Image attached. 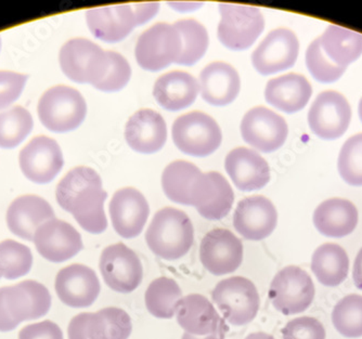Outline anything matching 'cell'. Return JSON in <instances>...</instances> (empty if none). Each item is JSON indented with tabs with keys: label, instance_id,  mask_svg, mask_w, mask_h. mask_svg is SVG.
<instances>
[{
	"label": "cell",
	"instance_id": "obj_1",
	"mask_svg": "<svg viewBox=\"0 0 362 339\" xmlns=\"http://www.w3.org/2000/svg\"><path fill=\"white\" fill-rule=\"evenodd\" d=\"M57 201L71 213L81 228L91 234H100L107 228L105 202L107 193L103 180L93 168H74L57 186Z\"/></svg>",
	"mask_w": 362,
	"mask_h": 339
},
{
	"label": "cell",
	"instance_id": "obj_2",
	"mask_svg": "<svg viewBox=\"0 0 362 339\" xmlns=\"http://www.w3.org/2000/svg\"><path fill=\"white\" fill-rule=\"evenodd\" d=\"M146 244L152 253L164 261H178L194 243V229L186 213L165 207L160 209L146 233Z\"/></svg>",
	"mask_w": 362,
	"mask_h": 339
},
{
	"label": "cell",
	"instance_id": "obj_3",
	"mask_svg": "<svg viewBox=\"0 0 362 339\" xmlns=\"http://www.w3.org/2000/svg\"><path fill=\"white\" fill-rule=\"evenodd\" d=\"M52 295L44 284L26 280L0 288V332H10L24 321L36 320L48 314Z\"/></svg>",
	"mask_w": 362,
	"mask_h": 339
},
{
	"label": "cell",
	"instance_id": "obj_4",
	"mask_svg": "<svg viewBox=\"0 0 362 339\" xmlns=\"http://www.w3.org/2000/svg\"><path fill=\"white\" fill-rule=\"evenodd\" d=\"M87 105L76 89L56 86L47 90L38 103V117L54 133L75 131L86 119Z\"/></svg>",
	"mask_w": 362,
	"mask_h": 339
},
{
	"label": "cell",
	"instance_id": "obj_5",
	"mask_svg": "<svg viewBox=\"0 0 362 339\" xmlns=\"http://www.w3.org/2000/svg\"><path fill=\"white\" fill-rule=\"evenodd\" d=\"M60 66L69 78L93 87L103 81L109 70L107 52L85 38H74L63 44Z\"/></svg>",
	"mask_w": 362,
	"mask_h": 339
},
{
	"label": "cell",
	"instance_id": "obj_6",
	"mask_svg": "<svg viewBox=\"0 0 362 339\" xmlns=\"http://www.w3.org/2000/svg\"><path fill=\"white\" fill-rule=\"evenodd\" d=\"M172 135L175 145L181 152L199 157L213 154L223 140L217 121L199 111L179 117L173 125Z\"/></svg>",
	"mask_w": 362,
	"mask_h": 339
},
{
	"label": "cell",
	"instance_id": "obj_7",
	"mask_svg": "<svg viewBox=\"0 0 362 339\" xmlns=\"http://www.w3.org/2000/svg\"><path fill=\"white\" fill-rule=\"evenodd\" d=\"M211 298L226 320L235 326L249 324L259 310V293L255 284L246 278L223 280L214 288Z\"/></svg>",
	"mask_w": 362,
	"mask_h": 339
},
{
	"label": "cell",
	"instance_id": "obj_8",
	"mask_svg": "<svg viewBox=\"0 0 362 339\" xmlns=\"http://www.w3.org/2000/svg\"><path fill=\"white\" fill-rule=\"evenodd\" d=\"M316 288L310 275L302 268L288 266L274 275L269 299L276 311L294 316L306 311L314 302Z\"/></svg>",
	"mask_w": 362,
	"mask_h": 339
},
{
	"label": "cell",
	"instance_id": "obj_9",
	"mask_svg": "<svg viewBox=\"0 0 362 339\" xmlns=\"http://www.w3.org/2000/svg\"><path fill=\"white\" fill-rule=\"evenodd\" d=\"M218 38L230 50L249 49L265 28L262 12L252 6L221 4Z\"/></svg>",
	"mask_w": 362,
	"mask_h": 339
},
{
	"label": "cell",
	"instance_id": "obj_10",
	"mask_svg": "<svg viewBox=\"0 0 362 339\" xmlns=\"http://www.w3.org/2000/svg\"><path fill=\"white\" fill-rule=\"evenodd\" d=\"M181 49L180 35L175 25L158 23L144 30L138 38L135 56L144 70L156 72L176 63Z\"/></svg>",
	"mask_w": 362,
	"mask_h": 339
},
{
	"label": "cell",
	"instance_id": "obj_11",
	"mask_svg": "<svg viewBox=\"0 0 362 339\" xmlns=\"http://www.w3.org/2000/svg\"><path fill=\"white\" fill-rule=\"evenodd\" d=\"M99 268L105 283L117 293H132L144 279L140 258L124 243L105 247L101 253Z\"/></svg>",
	"mask_w": 362,
	"mask_h": 339
},
{
	"label": "cell",
	"instance_id": "obj_12",
	"mask_svg": "<svg viewBox=\"0 0 362 339\" xmlns=\"http://www.w3.org/2000/svg\"><path fill=\"white\" fill-rule=\"evenodd\" d=\"M235 193L228 180L217 172H201L189 193V206L195 207L203 218L221 220L233 208Z\"/></svg>",
	"mask_w": 362,
	"mask_h": 339
},
{
	"label": "cell",
	"instance_id": "obj_13",
	"mask_svg": "<svg viewBox=\"0 0 362 339\" xmlns=\"http://www.w3.org/2000/svg\"><path fill=\"white\" fill-rule=\"evenodd\" d=\"M132 332L129 314L117 307L77 314L68 328L69 339H128Z\"/></svg>",
	"mask_w": 362,
	"mask_h": 339
},
{
	"label": "cell",
	"instance_id": "obj_14",
	"mask_svg": "<svg viewBox=\"0 0 362 339\" xmlns=\"http://www.w3.org/2000/svg\"><path fill=\"white\" fill-rule=\"evenodd\" d=\"M286 119L265 107L250 109L241 121V135L244 141L254 149L272 153L284 145L288 138Z\"/></svg>",
	"mask_w": 362,
	"mask_h": 339
},
{
	"label": "cell",
	"instance_id": "obj_15",
	"mask_svg": "<svg viewBox=\"0 0 362 339\" xmlns=\"http://www.w3.org/2000/svg\"><path fill=\"white\" fill-rule=\"evenodd\" d=\"M351 119L349 101L337 91L321 93L311 105L308 124L321 139L334 140L346 133Z\"/></svg>",
	"mask_w": 362,
	"mask_h": 339
},
{
	"label": "cell",
	"instance_id": "obj_16",
	"mask_svg": "<svg viewBox=\"0 0 362 339\" xmlns=\"http://www.w3.org/2000/svg\"><path fill=\"white\" fill-rule=\"evenodd\" d=\"M243 253L241 239L228 229H213L201 242V263L217 277L237 271L243 261Z\"/></svg>",
	"mask_w": 362,
	"mask_h": 339
},
{
	"label": "cell",
	"instance_id": "obj_17",
	"mask_svg": "<svg viewBox=\"0 0 362 339\" xmlns=\"http://www.w3.org/2000/svg\"><path fill=\"white\" fill-rule=\"evenodd\" d=\"M300 52L298 37L288 28L272 30L252 54V63L262 75H272L294 66Z\"/></svg>",
	"mask_w": 362,
	"mask_h": 339
},
{
	"label": "cell",
	"instance_id": "obj_18",
	"mask_svg": "<svg viewBox=\"0 0 362 339\" xmlns=\"http://www.w3.org/2000/svg\"><path fill=\"white\" fill-rule=\"evenodd\" d=\"M19 160L24 176L36 184L52 182L64 164L59 144L45 136L30 140L22 149Z\"/></svg>",
	"mask_w": 362,
	"mask_h": 339
},
{
	"label": "cell",
	"instance_id": "obj_19",
	"mask_svg": "<svg viewBox=\"0 0 362 339\" xmlns=\"http://www.w3.org/2000/svg\"><path fill=\"white\" fill-rule=\"evenodd\" d=\"M33 242L42 258L57 263L69 261L84 247L78 231L66 221L56 218L40 225Z\"/></svg>",
	"mask_w": 362,
	"mask_h": 339
},
{
	"label": "cell",
	"instance_id": "obj_20",
	"mask_svg": "<svg viewBox=\"0 0 362 339\" xmlns=\"http://www.w3.org/2000/svg\"><path fill=\"white\" fill-rule=\"evenodd\" d=\"M54 288L63 304L71 308H87L97 300L101 286L91 268L74 263L58 272Z\"/></svg>",
	"mask_w": 362,
	"mask_h": 339
},
{
	"label": "cell",
	"instance_id": "obj_21",
	"mask_svg": "<svg viewBox=\"0 0 362 339\" xmlns=\"http://www.w3.org/2000/svg\"><path fill=\"white\" fill-rule=\"evenodd\" d=\"M109 212L115 232L124 239H134L144 230L150 207L141 192L124 188L114 193Z\"/></svg>",
	"mask_w": 362,
	"mask_h": 339
},
{
	"label": "cell",
	"instance_id": "obj_22",
	"mask_svg": "<svg viewBox=\"0 0 362 339\" xmlns=\"http://www.w3.org/2000/svg\"><path fill=\"white\" fill-rule=\"evenodd\" d=\"M278 223V213L272 201L254 196L240 201L233 214V227L249 241H262L269 237Z\"/></svg>",
	"mask_w": 362,
	"mask_h": 339
},
{
	"label": "cell",
	"instance_id": "obj_23",
	"mask_svg": "<svg viewBox=\"0 0 362 339\" xmlns=\"http://www.w3.org/2000/svg\"><path fill=\"white\" fill-rule=\"evenodd\" d=\"M177 322L192 336L203 337L225 333V321L205 296L191 294L176 304Z\"/></svg>",
	"mask_w": 362,
	"mask_h": 339
},
{
	"label": "cell",
	"instance_id": "obj_24",
	"mask_svg": "<svg viewBox=\"0 0 362 339\" xmlns=\"http://www.w3.org/2000/svg\"><path fill=\"white\" fill-rule=\"evenodd\" d=\"M125 139L128 145L138 153H156L165 145L168 140L165 121L153 109H140L128 119Z\"/></svg>",
	"mask_w": 362,
	"mask_h": 339
},
{
	"label": "cell",
	"instance_id": "obj_25",
	"mask_svg": "<svg viewBox=\"0 0 362 339\" xmlns=\"http://www.w3.org/2000/svg\"><path fill=\"white\" fill-rule=\"evenodd\" d=\"M226 172L239 190H260L270 180V168L259 153L247 148L230 151L225 160Z\"/></svg>",
	"mask_w": 362,
	"mask_h": 339
},
{
	"label": "cell",
	"instance_id": "obj_26",
	"mask_svg": "<svg viewBox=\"0 0 362 339\" xmlns=\"http://www.w3.org/2000/svg\"><path fill=\"white\" fill-rule=\"evenodd\" d=\"M86 19L93 35L105 42H121L139 25L130 5L90 9L87 11Z\"/></svg>",
	"mask_w": 362,
	"mask_h": 339
},
{
	"label": "cell",
	"instance_id": "obj_27",
	"mask_svg": "<svg viewBox=\"0 0 362 339\" xmlns=\"http://www.w3.org/2000/svg\"><path fill=\"white\" fill-rule=\"evenodd\" d=\"M54 218V212L44 198L24 196L14 200L7 212V225L16 237L32 242L40 225Z\"/></svg>",
	"mask_w": 362,
	"mask_h": 339
},
{
	"label": "cell",
	"instance_id": "obj_28",
	"mask_svg": "<svg viewBox=\"0 0 362 339\" xmlns=\"http://www.w3.org/2000/svg\"><path fill=\"white\" fill-rule=\"evenodd\" d=\"M241 89L239 73L225 62H213L200 75V91L207 103L217 107L230 105Z\"/></svg>",
	"mask_w": 362,
	"mask_h": 339
},
{
	"label": "cell",
	"instance_id": "obj_29",
	"mask_svg": "<svg viewBox=\"0 0 362 339\" xmlns=\"http://www.w3.org/2000/svg\"><path fill=\"white\" fill-rule=\"evenodd\" d=\"M200 91V85L192 75L173 71L158 77L153 88L156 102L168 109L178 112L190 107Z\"/></svg>",
	"mask_w": 362,
	"mask_h": 339
},
{
	"label": "cell",
	"instance_id": "obj_30",
	"mask_svg": "<svg viewBox=\"0 0 362 339\" xmlns=\"http://www.w3.org/2000/svg\"><path fill=\"white\" fill-rule=\"evenodd\" d=\"M311 95L313 88L306 77L294 73L270 79L265 89L266 101L286 113L304 109Z\"/></svg>",
	"mask_w": 362,
	"mask_h": 339
},
{
	"label": "cell",
	"instance_id": "obj_31",
	"mask_svg": "<svg viewBox=\"0 0 362 339\" xmlns=\"http://www.w3.org/2000/svg\"><path fill=\"white\" fill-rule=\"evenodd\" d=\"M314 223L317 230L325 237H346L357 227V207L344 198L325 201L315 210Z\"/></svg>",
	"mask_w": 362,
	"mask_h": 339
},
{
	"label": "cell",
	"instance_id": "obj_32",
	"mask_svg": "<svg viewBox=\"0 0 362 339\" xmlns=\"http://www.w3.org/2000/svg\"><path fill=\"white\" fill-rule=\"evenodd\" d=\"M311 270L322 285L335 287L343 283L349 275V255L339 245L325 243L315 251Z\"/></svg>",
	"mask_w": 362,
	"mask_h": 339
},
{
	"label": "cell",
	"instance_id": "obj_33",
	"mask_svg": "<svg viewBox=\"0 0 362 339\" xmlns=\"http://www.w3.org/2000/svg\"><path fill=\"white\" fill-rule=\"evenodd\" d=\"M319 40L325 56L341 68L347 69L362 54V35L354 30L330 25Z\"/></svg>",
	"mask_w": 362,
	"mask_h": 339
},
{
	"label": "cell",
	"instance_id": "obj_34",
	"mask_svg": "<svg viewBox=\"0 0 362 339\" xmlns=\"http://www.w3.org/2000/svg\"><path fill=\"white\" fill-rule=\"evenodd\" d=\"M182 292L178 283L170 278L160 277L150 283L144 294L148 311L158 319H172Z\"/></svg>",
	"mask_w": 362,
	"mask_h": 339
},
{
	"label": "cell",
	"instance_id": "obj_35",
	"mask_svg": "<svg viewBox=\"0 0 362 339\" xmlns=\"http://www.w3.org/2000/svg\"><path fill=\"white\" fill-rule=\"evenodd\" d=\"M201 172L199 167L187 160H175L163 172V191L173 202L189 205L191 186Z\"/></svg>",
	"mask_w": 362,
	"mask_h": 339
},
{
	"label": "cell",
	"instance_id": "obj_36",
	"mask_svg": "<svg viewBox=\"0 0 362 339\" xmlns=\"http://www.w3.org/2000/svg\"><path fill=\"white\" fill-rule=\"evenodd\" d=\"M179 32L182 44L177 64L190 66L200 61L207 52L209 33L203 24L194 19L179 20L174 24Z\"/></svg>",
	"mask_w": 362,
	"mask_h": 339
},
{
	"label": "cell",
	"instance_id": "obj_37",
	"mask_svg": "<svg viewBox=\"0 0 362 339\" xmlns=\"http://www.w3.org/2000/svg\"><path fill=\"white\" fill-rule=\"evenodd\" d=\"M33 119L30 112L16 107L0 113V148L12 149L28 137L32 131Z\"/></svg>",
	"mask_w": 362,
	"mask_h": 339
},
{
	"label": "cell",
	"instance_id": "obj_38",
	"mask_svg": "<svg viewBox=\"0 0 362 339\" xmlns=\"http://www.w3.org/2000/svg\"><path fill=\"white\" fill-rule=\"evenodd\" d=\"M332 322L337 332L347 338L362 337V296L351 294L341 298L332 312Z\"/></svg>",
	"mask_w": 362,
	"mask_h": 339
},
{
	"label": "cell",
	"instance_id": "obj_39",
	"mask_svg": "<svg viewBox=\"0 0 362 339\" xmlns=\"http://www.w3.org/2000/svg\"><path fill=\"white\" fill-rule=\"evenodd\" d=\"M33 255L30 247L13 239L0 243V270L7 280L24 277L32 269Z\"/></svg>",
	"mask_w": 362,
	"mask_h": 339
},
{
	"label": "cell",
	"instance_id": "obj_40",
	"mask_svg": "<svg viewBox=\"0 0 362 339\" xmlns=\"http://www.w3.org/2000/svg\"><path fill=\"white\" fill-rule=\"evenodd\" d=\"M337 166L344 182L362 186V133L353 136L344 143Z\"/></svg>",
	"mask_w": 362,
	"mask_h": 339
},
{
	"label": "cell",
	"instance_id": "obj_41",
	"mask_svg": "<svg viewBox=\"0 0 362 339\" xmlns=\"http://www.w3.org/2000/svg\"><path fill=\"white\" fill-rule=\"evenodd\" d=\"M306 64L310 74L320 83L337 82L346 69L341 68L325 56L319 37L309 44L306 52Z\"/></svg>",
	"mask_w": 362,
	"mask_h": 339
},
{
	"label": "cell",
	"instance_id": "obj_42",
	"mask_svg": "<svg viewBox=\"0 0 362 339\" xmlns=\"http://www.w3.org/2000/svg\"><path fill=\"white\" fill-rule=\"evenodd\" d=\"M109 58V70L100 83L95 88L103 93H117L123 89L132 77L129 63L122 54L115 52H107Z\"/></svg>",
	"mask_w": 362,
	"mask_h": 339
},
{
	"label": "cell",
	"instance_id": "obj_43",
	"mask_svg": "<svg viewBox=\"0 0 362 339\" xmlns=\"http://www.w3.org/2000/svg\"><path fill=\"white\" fill-rule=\"evenodd\" d=\"M284 339H325L322 323L311 316L291 320L281 330Z\"/></svg>",
	"mask_w": 362,
	"mask_h": 339
},
{
	"label": "cell",
	"instance_id": "obj_44",
	"mask_svg": "<svg viewBox=\"0 0 362 339\" xmlns=\"http://www.w3.org/2000/svg\"><path fill=\"white\" fill-rule=\"evenodd\" d=\"M26 79V75L0 71V109L9 107L19 98Z\"/></svg>",
	"mask_w": 362,
	"mask_h": 339
},
{
	"label": "cell",
	"instance_id": "obj_45",
	"mask_svg": "<svg viewBox=\"0 0 362 339\" xmlns=\"http://www.w3.org/2000/svg\"><path fill=\"white\" fill-rule=\"evenodd\" d=\"M19 339H64L62 330L52 321L30 324L22 328L19 333Z\"/></svg>",
	"mask_w": 362,
	"mask_h": 339
},
{
	"label": "cell",
	"instance_id": "obj_46",
	"mask_svg": "<svg viewBox=\"0 0 362 339\" xmlns=\"http://www.w3.org/2000/svg\"><path fill=\"white\" fill-rule=\"evenodd\" d=\"M158 8H160V5L158 3L136 5L134 11H135L136 17H137L138 24L142 25L144 22L149 21L151 18L156 16V12L158 11Z\"/></svg>",
	"mask_w": 362,
	"mask_h": 339
},
{
	"label": "cell",
	"instance_id": "obj_47",
	"mask_svg": "<svg viewBox=\"0 0 362 339\" xmlns=\"http://www.w3.org/2000/svg\"><path fill=\"white\" fill-rule=\"evenodd\" d=\"M353 279L356 287L362 290V247L358 253L354 263Z\"/></svg>",
	"mask_w": 362,
	"mask_h": 339
},
{
	"label": "cell",
	"instance_id": "obj_48",
	"mask_svg": "<svg viewBox=\"0 0 362 339\" xmlns=\"http://www.w3.org/2000/svg\"><path fill=\"white\" fill-rule=\"evenodd\" d=\"M182 339H225V333H218V334L209 335V336L197 337L185 333Z\"/></svg>",
	"mask_w": 362,
	"mask_h": 339
},
{
	"label": "cell",
	"instance_id": "obj_49",
	"mask_svg": "<svg viewBox=\"0 0 362 339\" xmlns=\"http://www.w3.org/2000/svg\"><path fill=\"white\" fill-rule=\"evenodd\" d=\"M245 339H274V337L267 334V333L256 332L252 333L249 336H246Z\"/></svg>",
	"mask_w": 362,
	"mask_h": 339
},
{
	"label": "cell",
	"instance_id": "obj_50",
	"mask_svg": "<svg viewBox=\"0 0 362 339\" xmlns=\"http://www.w3.org/2000/svg\"><path fill=\"white\" fill-rule=\"evenodd\" d=\"M358 111H359L360 119H361V121H362V98H361V100H360L359 109H358Z\"/></svg>",
	"mask_w": 362,
	"mask_h": 339
},
{
	"label": "cell",
	"instance_id": "obj_51",
	"mask_svg": "<svg viewBox=\"0 0 362 339\" xmlns=\"http://www.w3.org/2000/svg\"><path fill=\"white\" fill-rule=\"evenodd\" d=\"M1 277H3V273H1V270H0V279H1Z\"/></svg>",
	"mask_w": 362,
	"mask_h": 339
},
{
	"label": "cell",
	"instance_id": "obj_52",
	"mask_svg": "<svg viewBox=\"0 0 362 339\" xmlns=\"http://www.w3.org/2000/svg\"><path fill=\"white\" fill-rule=\"evenodd\" d=\"M0 47H1V40H0Z\"/></svg>",
	"mask_w": 362,
	"mask_h": 339
}]
</instances>
